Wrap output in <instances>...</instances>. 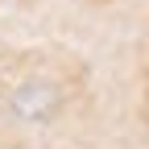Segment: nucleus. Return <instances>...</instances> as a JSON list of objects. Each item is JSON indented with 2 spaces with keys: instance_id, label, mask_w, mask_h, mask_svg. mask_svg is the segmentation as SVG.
Segmentation results:
<instances>
[]
</instances>
